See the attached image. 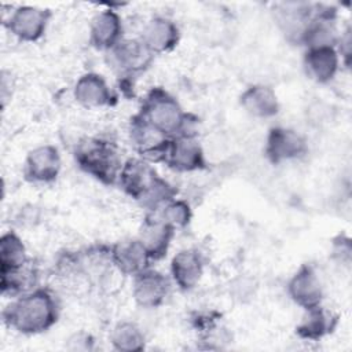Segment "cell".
<instances>
[{"instance_id": "cell-21", "label": "cell", "mask_w": 352, "mask_h": 352, "mask_svg": "<svg viewBox=\"0 0 352 352\" xmlns=\"http://www.w3.org/2000/svg\"><path fill=\"white\" fill-rule=\"evenodd\" d=\"M307 77L316 84H329L338 74L342 62L336 47L308 48L302 56Z\"/></svg>"}, {"instance_id": "cell-4", "label": "cell", "mask_w": 352, "mask_h": 352, "mask_svg": "<svg viewBox=\"0 0 352 352\" xmlns=\"http://www.w3.org/2000/svg\"><path fill=\"white\" fill-rule=\"evenodd\" d=\"M77 166L102 183L103 186H117L124 161L117 146L104 138H85L74 150Z\"/></svg>"}, {"instance_id": "cell-7", "label": "cell", "mask_w": 352, "mask_h": 352, "mask_svg": "<svg viewBox=\"0 0 352 352\" xmlns=\"http://www.w3.org/2000/svg\"><path fill=\"white\" fill-rule=\"evenodd\" d=\"M308 154L307 139L293 128L276 125L268 129L264 143V155L272 165L297 161Z\"/></svg>"}, {"instance_id": "cell-11", "label": "cell", "mask_w": 352, "mask_h": 352, "mask_svg": "<svg viewBox=\"0 0 352 352\" xmlns=\"http://www.w3.org/2000/svg\"><path fill=\"white\" fill-rule=\"evenodd\" d=\"M286 293L304 311L322 305L324 290L315 267L312 264H301L287 280Z\"/></svg>"}, {"instance_id": "cell-14", "label": "cell", "mask_w": 352, "mask_h": 352, "mask_svg": "<svg viewBox=\"0 0 352 352\" xmlns=\"http://www.w3.org/2000/svg\"><path fill=\"white\" fill-rule=\"evenodd\" d=\"M73 98L85 109L113 107L118 102L117 94L106 78L95 72H88L78 77L73 87Z\"/></svg>"}, {"instance_id": "cell-6", "label": "cell", "mask_w": 352, "mask_h": 352, "mask_svg": "<svg viewBox=\"0 0 352 352\" xmlns=\"http://www.w3.org/2000/svg\"><path fill=\"white\" fill-rule=\"evenodd\" d=\"M128 135L132 147L138 157L151 162H164L172 138H168L150 122H147L139 113H135L128 125Z\"/></svg>"}, {"instance_id": "cell-16", "label": "cell", "mask_w": 352, "mask_h": 352, "mask_svg": "<svg viewBox=\"0 0 352 352\" xmlns=\"http://www.w3.org/2000/svg\"><path fill=\"white\" fill-rule=\"evenodd\" d=\"M140 41L154 55H162L173 51L180 41V29L177 23L164 15L150 18L140 36Z\"/></svg>"}, {"instance_id": "cell-5", "label": "cell", "mask_w": 352, "mask_h": 352, "mask_svg": "<svg viewBox=\"0 0 352 352\" xmlns=\"http://www.w3.org/2000/svg\"><path fill=\"white\" fill-rule=\"evenodd\" d=\"M106 62L121 80V85H132V80L144 73L154 60V55L140 38H124L107 51Z\"/></svg>"}, {"instance_id": "cell-1", "label": "cell", "mask_w": 352, "mask_h": 352, "mask_svg": "<svg viewBox=\"0 0 352 352\" xmlns=\"http://www.w3.org/2000/svg\"><path fill=\"white\" fill-rule=\"evenodd\" d=\"M59 315L60 304L56 294L44 286L14 297L1 311L4 324L23 336L48 331L56 324Z\"/></svg>"}, {"instance_id": "cell-25", "label": "cell", "mask_w": 352, "mask_h": 352, "mask_svg": "<svg viewBox=\"0 0 352 352\" xmlns=\"http://www.w3.org/2000/svg\"><path fill=\"white\" fill-rule=\"evenodd\" d=\"M37 286L38 268L32 258L22 268L6 275H0V287L3 296H10L14 298L33 290Z\"/></svg>"}, {"instance_id": "cell-23", "label": "cell", "mask_w": 352, "mask_h": 352, "mask_svg": "<svg viewBox=\"0 0 352 352\" xmlns=\"http://www.w3.org/2000/svg\"><path fill=\"white\" fill-rule=\"evenodd\" d=\"M337 324L338 316L322 304L305 311L301 322L296 326V334L305 341H320L330 336Z\"/></svg>"}, {"instance_id": "cell-20", "label": "cell", "mask_w": 352, "mask_h": 352, "mask_svg": "<svg viewBox=\"0 0 352 352\" xmlns=\"http://www.w3.org/2000/svg\"><path fill=\"white\" fill-rule=\"evenodd\" d=\"M314 11L315 6L309 3H280L274 8V19L285 38L298 45L301 34Z\"/></svg>"}, {"instance_id": "cell-22", "label": "cell", "mask_w": 352, "mask_h": 352, "mask_svg": "<svg viewBox=\"0 0 352 352\" xmlns=\"http://www.w3.org/2000/svg\"><path fill=\"white\" fill-rule=\"evenodd\" d=\"M241 107L253 118L270 120L279 114L280 103L274 88L265 84H252L239 96Z\"/></svg>"}, {"instance_id": "cell-2", "label": "cell", "mask_w": 352, "mask_h": 352, "mask_svg": "<svg viewBox=\"0 0 352 352\" xmlns=\"http://www.w3.org/2000/svg\"><path fill=\"white\" fill-rule=\"evenodd\" d=\"M117 186L131 199L138 202L146 213L160 210L165 204L177 197V188L164 179L151 162L132 157L124 161Z\"/></svg>"}, {"instance_id": "cell-15", "label": "cell", "mask_w": 352, "mask_h": 352, "mask_svg": "<svg viewBox=\"0 0 352 352\" xmlns=\"http://www.w3.org/2000/svg\"><path fill=\"white\" fill-rule=\"evenodd\" d=\"M205 271V258L197 248H184L173 254L169 264L172 283L182 292H191L198 286Z\"/></svg>"}, {"instance_id": "cell-27", "label": "cell", "mask_w": 352, "mask_h": 352, "mask_svg": "<svg viewBox=\"0 0 352 352\" xmlns=\"http://www.w3.org/2000/svg\"><path fill=\"white\" fill-rule=\"evenodd\" d=\"M153 213H157L165 223L170 224L176 230L187 227L192 219L191 205L186 199L177 197Z\"/></svg>"}, {"instance_id": "cell-9", "label": "cell", "mask_w": 352, "mask_h": 352, "mask_svg": "<svg viewBox=\"0 0 352 352\" xmlns=\"http://www.w3.org/2000/svg\"><path fill=\"white\" fill-rule=\"evenodd\" d=\"M162 164L180 173H192L209 168L205 150L195 133L172 138Z\"/></svg>"}, {"instance_id": "cell-10", "label": "cell", "mask_w": 352, "mask_h": 352, "mask_svg": "<svg viewBox=\"0 0 352 352\" xmlns=\"http://www.w3.org/2000/svg\"><path fill=\"white\" fill-rule=\"evenodd\" d=\"M62 170V157L56 146L40 144L32 148L23 161V177L33 184H52Z\"/></svg>"}, {"instance_id": "cell-13", "label": "cell", "mask_w": 352, "mask_h": 352, "mask_svg": "<svg viewBox=\"0 0 352 352\" xmlns=\"http://www.w3.org/2000/svg\"><path fill=\"white\" fill-rule=\"evenodd\" d=\"M340 37L337 28V11L333 7H316L305 26L300 44L305 50L320 47H336Z\"/></svg>"}, {"instance_id": "cell-8", "label": "cell", "mask_w": 352, "mask_h": 352, "mask_svg": "<svg viewBox=\"0 0 352 352\" xmlns=\"http://www.w3.org/2000/svg\"><path fill=\"white\" fill-rule=\"evenodd\" d=\"M51 18V10L23 4L15 7L10 12L4 25L19 41L36 43L44 37Z\"/></svg>"}, {"instance_id": "cell-3", "label": "cell", "mask_w": 352, "mask_h": 352, "mask_svg": "<svg viewBox=\"0 0 352 352\" xmlns=\"http://www.w3.org/2000/svg\"><path fill=\"white\" fill-rule=\"evenodd\" d=\"M138 113L168 138L195 133L197 118L186 111L180 102L162 87H153L147 91Z\"/></svg>"}, {"instance_id": "cell-24", "label": "cell", "mask_w": 352, "mask_h": 352, "mask_svg": "<svg viewBox=\"0 0 352 352\" xmlns=\"http://www.w3.org/2000/svg\"><path fill=\"white\" fill-rule=\"evenodd\" d=\"M29 260L22 238L12 230L4 232L0 238V275L22 268Z\"/></svg>"}, {"instance_id": "cell-26", "label": "cell", "mask_w": 352, "mask_h": 352, "mask_svg": "<svg viewBox=\"0 0 352 352\" xmlns=\"http://www.w3.org/2000/svg\"><path fill=\"white\" fill-rule=\"evenodd\" d=\"M109 341L120 352H139L146 348V336L142 327L131 320H121L110 331Z\"/></svg>"}, {"instance_id": "cell-28", "label": "cell", "mask_w": 352, "mask_h": 352, "mask_svg": "<svg viewBox=\"0 0 352 352\" xmlns=\"http://www.w3.org/2000/svg\"><path fill=\"white\" fill-rule=\"evenodd\" d=\"M333 256L334 258H337L341 263L348 264L351 261V242L348 238H342L341 235H338L337 239H334L333 242Z\"/></svg>"}, {"instance_id": "cell-12", "label": "cell", "mask_w": 352, "mask_h": 352, "mask_svg": "<svg viewBox=\"0 0 352 352\" xmlns=\"http://www.w3.org/2000/svg\"><path fill=\"white\" fill-rule=\"evenodd\" d=\"M172 285L170 276L150 267L132 278V297L140 308H160L166 301Z\"/></svg>"}, {"instance_id": "cell-18", "label": "cell", "mask_w": 352, "mask_h": 352, "mask_svg": "<svg viewBox=\"0 0 352 352\" xmlns=\"http://www.w3.org/2000/svg\"><path fill=\"white\" fill-rule=\"evenodd\" d=\"M176 231L157 213H146L138 238L148 252L153 263L162 260L168 254Z\"/></svg>"}, {"instance_id": "cell-17", "label": "cell", "mask_w": 352, "mask_h": 352, "mask_svg": "<svg viewBox=\"0 0 352 352\" xmlns=\"http://www.w3.org/2000/svg\"><path fill=\"white\" fill-rule=\"evenodd\" d=\"M111 265L126 276H135L139 272L151 267L153 260L139 238L120 241L110 246Z\"/></svg>"}, {"instance_id": "cell-19", "label": "cell", "mask_w": 352, "mask_h": 352, "mask_svg": "<svg viewBox=\"0 0 352 352\" xmlns=\"http://www.w3.org/2000/svg\"><path fill=\"white\" fill-rule=\"evenodd\" d=\"M124 38V22L116 10L106 8L92 18L88 40L95 50L106 54Z\"/></svg>"}]
</instances>
